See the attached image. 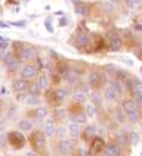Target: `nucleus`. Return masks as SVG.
<instances>
[{"label": "nucleus", "instance_id": "obj_1", "mask_svg": "<svg viewBox=\"0 0 142 156\" xmlns=\"http://www.w3.org/2000/svg\"><path fill=\"white\" fill-rule=\"evenodd\" d=\"M13 47H15L13 53L17 55V58H19L21 61L31 62V61H36V59L39 58V56H37V50H36L33 46H27V44H22L21 41H15V43H13Z\"/></svg>", "mask_w": 142, "mask_h": 156}, {"label": "nucleus", "instance_id": "obj_2", "mask_svg": "<svg viewBox=\"0 0 142 156\" xmlns=\"http://www.w3.org/2000/svg\"><path fill=\"white\" fill-rule=\"evenodd\" d=\"M30 144H31V147L34 152L37 153H43L46 152V147H47V136L44 134L43 130H36V131H31V134H30Z\"/></svg>", "mask_w": 142, "mask_h": 156}, {"label": "nucleus", "instance_id": "obj_3", "mask_svg": "<svg viewBox=\"0 0 142 156\" xmlns=\"http://www.w3.org/2000/svg\"><path fill=\"white\" fill-rule=\"evenodd\" d=\"M67 96H68V91L65 88H61V87H55V88L46 90V100L52 105L53 108L55 106H61L64 103V100L67 99Z\"/></svg>", "mask_w": 142, "mask_h": 156}, {"label": "nucleus", "instance_id": "obj_4", "mask_svg": "<svg viewBox=\"0 0 142 156\" xmlns=\"http://www.w3.org/2000/svg\"><path fill=\"white\" fill-rule=\"evenodd\" d=\"M106 77H108V75H106L105 72L93 69L88 74V83L93 90H99V88L105 87V84H108V78Z\"/></svg>", "mask_w": 142, "mask_h": 156}, {"label": "nucleus", "instance_id": "obj_5", "mask_svg": "<svg viewBox=\"0 0 142 156\" xmlns=\"http://www.w3.org/2000/svg\"><path fill=\"white\" fill-rule=\"evenodd\" d=\"M8 144L13 150H21L27 144V137L21 131H9L8 133Z\"/></svg>", "mask_w": 142, "mask_h": 156}, {"label": "nucleus", "instance_id": "obj_6", "mask_svg": "<svg viewBox=\"0 0 142 156\" xmlns=\"http://www.w3.org/2000/svg\"><path fill=\"white\" fill-rule=\"evenodd\" d=\"M106 141L104 140L102 136H96L89 141V152L92 156H99L101 153L104 155V150H105Z\"/></svg>", "mask_w": 142, "mask_h": 156}, {"label": "nucleus", "instance_id": "obj_7", "mask_svg": "<svg viewBox=\"0 0 142 156\" xmlns=\"http://www.w3.org/2000/svg\"><path fill=\"white\" fill-rule=\"evenodd\" d=\"M55 147H56V152L62 156H68L71 153H74V143H73V140L58 139Z\"/></svg>", "mask_w": 142, "mask_h": 156}, {"label": "nucleus", "instance_id": "obj_8", "mask_svg": "<svg viewBox=\"0 0 142 156\" xmlns=\"http://www.w3.org/2000/svg\"><path fill=\"white\" fill-rule=\"evenodd\" d=\"M39 68H37V65L34 63H30V62H25L22 66H21V69H19V77L25 78V80H31V78H34L37 74H39Z\"/></svg>", "mask_w": 142, "mask_h": 156}, {"label": "nucleus", "instance_id": "obj_9", "mask_svg": "<svg viewBox=\"0 0 142 156\" xmlns=\"http://www.w3.org/2000/svg\"><path fill=\"white\" fill-rule=\"evenodd\" d=\"M80 78H81V74H80L76 68H73V66L62 75V80H64L68 86H79L80 83H81Z\"/></svg>", "mask_w": 142, "mask_h": 156}, {"label": "nucleus", "instance_id": "obj_10", "mask_svg": "<svg viewBox=\"0 0 142 156\" xmlns=\"http://www.w3.org/2000/svg\"><path fill=\"white\" fill-rule=\"evenodd\" d=\"M121 108H123V111L126 112V115H127V116H129V115H133V113L139 112V105L133 100V97H132V99H130V97L123 99V100H121Z\"/></svg>", "mask_w": 142, "mask_h": 156}, {"label": "nucleus", "instance_id": "obj_11", "mask_svg": "<svg viewBox=\"0 0 142 156\" xmlns=\"http://www.w3.org/2000/svg\"><path fill=\"white\" fill-rule=\"evenodd\" d=\"M123 44H124L123 35L117 34V33L110 34V43H108V46H110V50L111 52H120L121 47H123Z\"/></svg>", "mask_w": 142, "mask_h": 156}, {"label": "nucleus", "instance_id": "obj_12", "mask_svg": "<svg viewBox=\"0 0 142 156\" xmlns=\"http://www.w3.org/2000/svg\"><path fill=\"white\" fill-rule=\"evenodd\" d=\"M90 37H89L88 33H77L76 37H74V44H76V47L77 49H84V47H88L90 46Z\"/></svg>", "mask_w": 142, "mask_h": 156}, {"label": "nucleus", "instance_id": "obj_13", "mask_svg": "<svg viewBox=\"0 0 142 156\" xmlns=\"http://www.w3.org/2000/svg\"><path fill=\"white\" fill-rule=\"evenodd\" d=\"M28 86H30L28 80L19 77V78H17V80H13V81H12L10 88H12L15 93H21V91H27V90H28Z\"/></svg>", "mask_w": 142, "mask_h": 156}, {"label": "nucleus", "instance_id": "obj_14", "mask_svg": "<svg viewBox=\"0 0 142 156\" xmlns=\"http://www.w3.org/2000/svg\"><path fill=\"white\" fill-rule=\"evenodd\" d=\"M74 10L81 16H89L92 13V5H89L88 2H77L74 5Z\"/></svg>", "mask_w": 142, "mask_h": 156}, {"label": "nucleus", "instance_id": "obj_15", "mask_svg": "<svg viewBox=\"0 0 142 156\" xmlns=\"http://www.w3.org/2000/svg\"><path fill=\"white\" fill-rule=\"evenodd\" d=\"M96 136H98V127L96 125H88L86 128L81 130V140L86 141V143H89L90 140L93 139V137H96Z\"/></svg>", "mask_w": 142, "mask_h": 156}, {"label": "nucleus", "instance_id": "obj_16", "mask_svg": "<svg viewBox=\"0 0 142 156\" xmlns=\"http://www.w3.org/2000/svg\"><path fill=\"white\" fill-rule=\"evenodd\" d=\"M113 119H114L115 124H124L127 121V115L123 111L121 105L120 106H114V109H113Z\"/></svg>", "mask_w": 142, "mask_h": 156}, {"label": "nucleus", "instance_id": "obj_17", "mask_svg": "<svg viewBox=\"0 0 142 156\" xmlns=\"http://www.w3.org/2000/svg\"><path fill=\"white\" fill-rule=\"evenodd\" d=\"M3 65H5L6 71H8V72H12V74H13V72H19L21 66H22V65H21V59L17 58V56H13L12 59H9V61L6 62V63H3Z\"/></svg>", "mask_w": 142, "mask_h": 156}, {"label": "nucleus", "instance_id": "obj_18", "mask_svg": "<svg viewBox=\"0 0 142 156\" xmlns=\"http://www.w3.org/2000/svg\"><path fill=\"white\" fill-rule=\"evenodd\" d=\"M43 131L47 137H52L56 133V125H55V118H46L43 122Z\"/></svg>", "mask_w": 142, "mask_h": 156}, {"label": "nucleus", "instance_id": "obj_19", "mask_svg": "<svg viewBox=\"0 0 142 156\" xmlns=\"http://www.w3.org/2000/svg\"><path fill=\"white\" fill-rule=\"evenodd\" d=\"M30 113L33 115V118H36V119H46L49 116V109L46 106H36Z\"/></svg>", "mask_w": 142, "mask_h": 156}, {"label": "nucleus", "instance_id": "obj_20", "mask_svg": "<svg viewBox=\"0 0 142 156\" xmlns=\"http://www.w3.org/2000/svg\"><path fill=\"white\" fill-rule=\"evenodd\" d=\"M80 127L81 125H80L79 122L70 121V124H68V134L71 136V139L77 140L79 137H81V128Z\"/></svg>", "mask_w": 142, "mask_h": 156}, {"label": "nucleus", "instance_id": "obj_21", "mask_svg": "<svg viewBox=\"0 0 142 156\" xmlns=\"http://www.w3.org/2000/svg\"><path fill=\"white\" fill-rule=\"evenodd\" d=\"M121 155V149L117 143H106L105 150H104V156H118Z\"/></svg>", "mask_w": 142, "mask_h": 156}, {"label": "nucleus", "instance_id": "obj_22", "mask_svg": "<svg viewBox=\"0 0 142 156\" xmlns=\"http://www.w3.org/2000/svg\"><path fill=\"white\" fill-rule=\"evenodd\" d=\"M102 94H104V99H105L106 102H115V100L120 97V96H118V93H117V91H115L111 86H105V87H104V93H102Z\"/></svg>", "mask_w": 142, "mask_h": 156}, {"label": "nucleus", "instance_id": "obj_23", "mask_svg": "<svg viewBox=\"0 0 142 156\" xmlns=\"http://www.w3.org/2000/svg\"><path fill=\"white\" fill-rule=\"evenodd\" d=\"M115 143L118 146H130L129 143V133H124L123 130L115 133Z\"/></svg>", "mask_w": 142, "mask_h": 156}, {"label": "nucleus", "instance_id": "obj_24", "mask_svg": "<svg viewBox=\"0 0 142 156\" xmlns=\"http://www.w3.org/2000/svg\"><path fill=\"white\" fill-rule=\"evenodd\" d=\"M71 100H73V103H86V100H88V93H84V91H81V90H76L73 96H71Z\"/></svg>", "mask_w": 142, "mask_h": 156}, {"label": "nucleus", "instance_id": "obj_25", "mask_svg": "<svg viewBox=\"0 0 142 156\" xmlns=\"http://www.w3.org/2000/svg\"><path fill=\"white\" fill-rule=\"evenodd\" d=\"M108 86L113 87L115 91L118 93V96H123L124 91H126V88H124V84L121 83V81H118L117 78H110V80H108Z\"/></svg>", "mask_w": 142, "mask_h": 156}, {"label": "nucleus", "instance_id": "obj_26", "mask_svg": "<svg viewBox=\"0 0 142 156\" xmlns=\"http://www.w3.org/2000/svg\"><path fill=\"white\" fill-rule=\"evenodd\" d=\"M52 115L55 119H64L65 116H68V109H65L62 106H55L52 111Z\"/></svg>", "mask_w": 142, "mask_h": 156}, {"label": "nucleus", "instance_id": "obj_27", "mask_svg": "<svg viewBox=\"0 0 142 156\" xmlns=\"http://www.w3.org/2000/svg\"><path fill=\"white\" fill-rule=\"evenodd\" d=\"M37 83H39V86L42 87V90H43V91H46V90H49V88H50V78L47 77L46 74L39 75V77H37Z\"/></svg>", "mask_w": 142, "mask_h": 156}, {"label": "nucleus", "instance_id": "obj_28", "mask_svg": "<svg viewBox=\"0 0 142 156\" xmlns=\"http://www.w3.org/2000/svg\"><path fill=\"white\" fill-rule=\"evenodd\" d=\"M33 127H34V124H33L31 119H28V118H24V119H19V121H18V128L21 131H31Z\"/></svg>", "mask_w": 142, "mask_h": 156}, {"label": "nucleus", "instance_id": "obj_29", "mask_svg": "<svg viewBox=\"0 0 142 156\" xmlns=\"http://www.w3.org/2000/svg\"><path fill=\"white\" fill-rule=\"evenodd\" d=\"M84 112L88 115V118H95L98 115V106L92 102H89V103L84 105Z\"/></svg>", "mask_w": 142, "mask_h": 156}, {"label": "nucleus", "instance_id": "obj_30", "mask_svg": "<svg viewBox=\"0 0 142 156\" xmlns=\"http://www.w3.org/2000/svg\"><path fill=\"white\" fill-rule=\"evenodd\" d=\"M28 93L31 96H40L43 93V90H42V87L39 86V83L36 81V83H30V86H28V90H27Z\"/></svg>", "mask_w": 142, "mask_h": 156}, {"label": "nucleus", "instance_id": "obj_31", "mask_svg": "<svg viewBox=\"0 0 142 156\" xmlns=\"http://www.w3.org/2000/svg\"><path fill=\"white\" fill-rule=\"evenodd\" d=\"M102 69H104V72H105L108 77L113 78L115 74H117L118 66H117V65H114V63H106V65H104V66H102Z\"/></svg>", "mask_w": 142, "mask_h": 156}, {"label": "nucleus", "instance_id": "obj_32", "mask_svg": "<svg viewBox=\"0 0 142 156\" xmlns=\"http://www.w3.org/2000/svg\"><path fill=\"white\" fill-rule=\"evenodd\" d=\"M139 141H141L139 133H136V131H129V143H130V146L139 144Z\"/></svg>", "mask_w": 142, "mask_h": 156}, {"label": "nucleus", "instance_id": "obj_33", "mask_svg": "<svg viewBox=\"0 0 142 156\" xmlns=\"http://www.w3.org/2000/svg\"><path fill=\"white\" fill-rule=\"evenodd\" d=\"M114 5L115 3H113V2L110 0V2H101L99 6H101V9H102L104 13H111V12L114 10Z\"/></svg>", "mask_w": 142, "mask_h": 156}, {"label": "nucleus", "instance_id": "obj_34", "mask_svg": "<svg viewBox=\"0 0 142 156\" xmlns=\"http://www.w3.org/2000/svg\"><path fill=\"white\" fill-rule=\"evenodd\" d=\"M130 77V74L127 72V71H124V69H121V68H118V71H117V74H115L113 78H117L118 81H121V83H124L127 78Z\"/></svg>", "mask_w": 142, "mask_h": 156}, {"label": "nucleus", "instance_id": "obj_35", "mask_svg": "<svg viewBox=\"0 0 142 156\" xmlns=\"http://www.w3.org/2000/svg\"><path fill=\"white\" fill-rule=\"evenodd\" d=\"M28 106H40V96H28V99H27V102H25Z\"/></svg>", "mask_w": 142, "mask_h": 156}, {"label": "nucleus", "instance_id": "obj_36", "mask_svg": "<svg viewBox=\"0 0 142 156\" xmlns=\"http://www.w3.org/2000/svg\"><path fill=\"white\" fill-rule=\"evenodd\" d=\"M15 113H17V105H9L8 108H6V111H5V116H6V118H13V115H15Z\"/></svg>", "mask_w": 142, "mask_h": 156}, {"label": "nucleus", "instance_id": "obj_37", "mask_svg": "<svg viewBox=\"0 0 142 156\" xmlns=\"http://www.w3.org/2000/svg\"><path fill=\"white\" fill-rule=\"evenodd\" d=\"M132 96H133V100L139 105V106H142V88L135 90V91L132 93Z\"/></svg>", "mask_w": 142, "mask_h": 156}, {"label": "nucleus", "instance_id": "obj_38", "mask_svg": "<svg viewBox=\"0 0 142 156\" xmlns=\"http://www.w3.org/2000/svg\"><path fill=\"white\" fill-rule=\"evenodd\" d=\"M28 96H30L28 91H21V93H17L15 99H17V102H19V103H24V102H27Z\"/></svg>", "mask_w": 142, "mask_h": 156}, {"label": "nucleus", "instance_id": "obj_39", "mask_svg": "<svg viewBox=\"0 0 142 156\" xmlns=\"http://www.w3.org/2000/svg\"><path fill=\"white\" fill-rule=\"evenodd\" d=\"M68 133V127L65 128V127H62V125H59V127H56V136H58V139H65V134Z\"/></svg>", "mask_w": 142, "mask_h": 156}, {"label": "nucleus", "instance_id": "obj_40", "mask_svg": "<svg viewBox=\"0 0 142 156\" xmlns=\"http://www.w3.org/2000/svg\"><path fill=\"white\" fill-rule=\"evenodd\" d=\"M9 44H10V41L8 38L5 35H0V50H8Z\"/></svg>", "mask_w": 142, "mask_h": 156}, {"label": "nucleus", "instance_id": "obj_41", "mask_svg": "<svg viewBox=\"0 0 142 156\" xmlns=\"http://www.w3.org/2000/svg\"><path fill=\"white\" fill-rule=\"evenodd\" d=\"M9 24H10V27H17V28H25V27H27V21H24V19H21V21H10Z\"/></svg>", "mask_w": 142, "mask_h": 156}, {"label": "nucleus", "instance_id": "obj_42", "mask_svg": "<svg viewBox=\"0 0 142 156\" xmlns=\"http://www.w3.org/2000/svg\"><path fill=\"white\" fill-rule=\"evenodd\" d=\"M76 155H77V156H92L89 150H86V149H83V147L77 149V150H76Z\"/></svg>", "mask_w": 142, "mask_h": 156}, {"label": "nucleus", "instance_id": "obj_43", "mask_svg": "<svg viewBox=\"0 0 142 156\" xmlns=\"http://www.w3.org/2000/svg\"><path fill=\"white\" fill-rule=\"evenodd\" d=\"M68 22H70V21H68V18H67V16H61V18H59V21H58V25L62 28V27L68 25Z\"/></svg>", "mask_w": 142, "mask_h": 156}, {"label": "nucleus", "instance_id": "obj_44", "mask_svg": "<svg viewBox=\"0 0 142 156\" xmlns=\"http://www.w3.org/2000/svg\"><path fill=\"white\" fill-rule=\"evenodd\" d=\"M44 27H46V30H47L49 33H53V25H52V21H50V19H46V21H44Z\"/></svg>", "mask_w": 142, "mask_h": 156}, {"label": "nucleus", "instance_id": "obj_45", "mask_svg": "<svg viewBox=\"0 0 142 156\" xmlns=\"http://www.w3.org/2000/svg\"><path fill=\"white\" fill-rule=\"evenodd\" d=\"M133 31H136V33H142V24L141 22L133 24Z\"/></svg>", "mask_w": 142, "mask_h": 156}, {"label": "nucleus", "instance_id": "obj_46", "mask_svg": "<svg viewBox=\"0 0 142 156\" xmlns=\"http://www.w3.org/2000/svg\"><path fill=\"white\" fill-rule=\"evenodd\" d=\"M25 156H40V153H37V152H34V150H31V152H27Z\"/></svg>", "mask_w": 142, "mask_h": 156}, {"label": "nucleus", "instance_id": "obj_47", "mask_svg": "<svg viewBox=\"0 0 142 156\" xmlns=\"http://www.w3.org/2000/svg\"><path fill=\"white\" fill-rule=\"evenodd\" d=\"M9 25H10V24H8L6 21H0V27H2V28H8Z\"/></svg>", "mask_w": 142, "mask_h": 156}, {"label": "nucleus", "instance_id": "obj_48", "mask_svg": "<svg viewBox=\"0 0 142 156\" xmlns=\"http://www.w3.org/2000/svg\"><path fill=\"white\" fill-rule=\"evenodd\" d=\"M6 94H8V90H6V87L3 86L2 87V96H6Z\"/></svg>", "mask_w": 142, "mask_h": 156}, {"label": "nucleus", "instance_id": "obj_49", "mask_svg": "<svg viewBox=\"0 0 142 156\" xmlns=\"http://www.w3.org/2000/svg\"><path fill=\"white\" fill-rule=\"evenodd\" d=\"M111 2H113V3H115V5H117V3H121L123 0H111Z\"/></svg>", "mask_w": 142, "mask_h": 156}, {"label": "nucleus", "instance_id": "obj_50", "mask_svg": "<svg viewBox=\"0 0 142 156\" xmlns=\"http://www.w3.org/2000/svg\"><path fill=\"white\" fill-rule=\"evenodd\" d=\"M19 2H24V3H28V2H31V0H19Z\"/></svg>", "mask_w": 142, "mask_h": 156}, {"label": "nucleus", "instance_id": "obj_51", "mask_svg": "<svg viewBox=\"0 0 142 156\" xmlns=\"http://www.w3.org/2000/svg\"><path fill=\"white\" fill-rule=\"evenodd\" d=\"M73 2H74V3H77V2H80V0H73Z\"/></svg>", "mask_w": 142, "mask_h": 156}, {"label": "nucleus", "instance_id": "obj_52", "mask_svg": "<svg viewBox=\"0 0 142 156\" xmlns=\"http://www.w3.org/2000/svg\"><path fill=\"white\" fill-rule=\"evenodd\" d=\"M139 71H141V74H142V66H141V69H139Z\"/></svg>", "mask_w": 142, "mask_h": 156}, {"label": "nucleus", "instance_id": "obj_53", "mask_svg": "<svg viewBox=\"0 0 142 156\" xmlns=\"http://www.w3.org/2000/svg\"><path fill=\"white\" fill-rule=\"evenodd\" d=\"M141 9H142V3H141Z\"/></svg>", "mask_w": 142, "mask_h": 156}, {"label": "nucleus", "instance_id": "obj_54", "mask_svg": "<svg viewBox=\"0 0 142 156\" xmlns=\"http://www.w3.org/2000/svg\"><path fill=\"white\" fill-rule=\"evenodd\" d=\"M141 3H142V0H141Z\"/></svg>", "mask_w": 142, "mask_h": 156}, {"label": "nucleus", "instance_id": "obj_55", "mask_svg": "<svg viewBox=\"0 0 142 156\" xmlns=\"http://www.w3.org/2000/svg\"><path fill=\"white\" fill-rule=\"evenodd\" d=\"M141 156H142V153H141Z\"/></svg>", "mask_w": 142, "mask_h": 156}]
</instances>
